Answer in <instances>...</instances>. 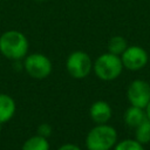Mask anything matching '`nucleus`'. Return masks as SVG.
I'll return each mask as SVG.
<instances>
[{
    "label": "nucleus",
    "mask_w": 150,
    "mask_h": 150,
    "mask_svg": "<svg viewBox=\"0 0 150 150\" xmlns=\"http://www.w3.org/2000/svg\"><path fill=\"white\" fill-rule=\"evenodd\" d=\"M135 131V139L142 144L150 143V120L146 117L141 124H138Z\"/></svg>",
    "instance_id": "f8f14e48"
},
{
    "label": "nucleus",
    "mask_w": 150,
    "mask_h": 150,
    "mask_svg": "<svg viewBox=\"0 0 150 150\" xmlns=\"http://www.w3.org/2000/svg\"><path fill=\"white\" fill-rule=\"evenodd\" d=\"M66 68L71 77L80 80L89 75L93 68V62L86 52L75 50L68 56L66 61Z\"/></svg>",
    "instance_id": "39448f33"
},
{
    "label": "nucleus",
    "mask_w": 150,
    "mask_h": 150,
    "mask_svg": "<svg viewBox=\"0 0 150 150\" xmlns=\"http://www.w3.org/2000/svg\"><path fill=\"white\" fill-rule=\"evenodd\" d=\"M114 150H144L143 144L136 139H123L115 144Z\"/></svg>",
    "instance_id": "4468645a"
},
{
    "label": "nucleus",
    "mask_w": 150,
    "mask_h": 150,
    "mask_svg": "<svg viewBox=\"0 0 150 150\" xmlns=\"http://www.w3.org/2000/svg\"><path fill=\"white\" fill-rule=\"evenodd\" d=\"M52 127L48 124V123H41L39 127H38V135L40 136H43L46 138H48L50 135H52Z\"/></svg>",
    "instance_id": "2eb2a0df"
},
{
    "label": "nucleus",
    "mask_w": 150,
    "mask_h": 150,
    "mask_svg": "<svg viewBox=\"0 0 150 150\" xmlns=\"http://www.w3.org/2000/svg\"><path fill=\"white\" fill-rule=\"evenodd\" d=\"M127 98L131 105L145 109L150 102V84L144 80H134L127 89Z\"/></svg>",
    "instance_id": "423d86ee"
},
{
    "label": "nucleus",
    "mask_w": 150,
    "mask_h": 150,
    "mask_svg": "<svg viewBox=\"0 0 150 150\" xmlns=\"http://www.w3.org/2000/svg\"><path fill=\"white\" fill-rule=\"evenodd\" d=\"M89 116L96 124H103L111 118L112 110L108 102L96 101L89 108Z\"/></svg>",
    "instance_id": "6e6552de"
},
{
    "label": "nucleus",
    "mask_w": 150,
    "mask_h": 150,
    "mask_svg": "<svg viewBox=\"0 0 150 150\" xmlns=\"http://www.w3.org/2000/svg\"><path fill=\"white\" fill-rule=\"evenodd\" d=\"M36 1H43V0H36Z\"/></svg>",
    "instance_id": "6ab92c4d"
},
{
    "label": "nucleus",
    "mask_w": 150,
    "mask_h": 150,
    "mask_svg": "<svg viewBox=\"0 0 150 150\" xmlns=\"http://www.w3.org/2000/svg\"><path fill=\"white\" fill-rule=\"evenodd\" d=\"M145 112H146V117L150 120V102H149L148 105L145 107Z\"/></svg>",
    "instance_id": "f3484780"
},
{
    "label": "nucleus",
    "mask_w": 150,
    "mask_h": 150,
    "mask_svg": "<svg viewBox=\"0 0 150 150\" xmlns=\"http://www.w3.org/2000/svg\"><path fill=\"white\" fill-rule=\"evenodd\" d=\"M127 41L122 36H112L110 40H109V43H108V50L109 53L111 54H115V55H122V53L127 49Z\"/></svg>",
    "instance_id": "ddd939ff"
},
{
    "label": "nucleus",
    "mask_w": 150,
    "mask_h": 150,
    "mask_svg": "<svg viewBox=\"0 0 150 150\" xmlns=\"http://www.w3.org/2000/svg\"><path fill=\"white\" fill-rule=\"evenodd\" d=\"M28 48L27 38L19 30H7L0 36V53L9 60L23 59L28 53Z\"/></svg>",
    "instance_id": "f257e3e1"
},
{
    "label": "nucleus",
    "mask_w": 150,
    "mask_h": 150,
    "mask_svg": "<svg viewBox=\"0 0 150 150\" xmlns=\"http://www.w3.org/2000/svg\"><path fill=\"white\" fill-rule=\"evenodd\" d=\"M23 68L30 77L36 80H42L50 75L53 66L50 60L45 54L33 53L25 56Z\"/></svg>",
    "instance_id": "20e7f679"
},
{
    "label": "nucleus",
    "mask_w": 150,
    "mask_h": 150,
    "mask_svg": "<svg viewBox=\"0 0 150 150\" xmlns=\"http://www.w3.org/2000/svg\"><path fill=\"white\" fill-rule=\"evenodd\" d=\"M22 150H49V142L46 137L35 135L25 141Z\"/></svg>",
    "instance_id": "9b49d317"
},
{
    "label": "nucleus",
    "mask_w": 150,
    "mask_h": 150,
    "mask_svg": "<svg viewBox=\"0 0 150 150\" xmlns=\"http://www.w3.org/2000/svg\"><path fill=\"white\" fill-rule=\"evenodd\" d=\"M57 150H82L79 145H75L73 143H66L63 145H61Z\"/></svg>",
    "instance_id": "dca6fc26"
},
{
    "label": "nucleus",
    "mask_w": 150,
    "mask_h": 150,
    "mask_svg": "<svg viewBox=\"0 0 150 150\" xmlns=\"http://www.w3.org/2000/svg\"><path fill=\"white\" fill-rule=\"evenodd\" d=\"M116 143L117 131L107 123L96 124L86 137V148L88 150H110Z\"/></svg>",
    "instance_id": "f03ea898"
},
{
    "label": "nucleus",
    "mask_w": 150,
    "mask_h": 150,
    "mask_svg": "<svg viewBox=\"0 0 150 150\" xmlns=\"http://www.w3.org/2000/svg\"><path fill=\"white\" fill-rule=\"evenodd\" d=\"M122 63L129 70H139L148 63V54L146 52L138 46L127 47V49L122 53Z\"/></svg>",
    "instance_id": "0eeeda50"
},
{
    "label": "nucleus",
    "mask_w": 150,
    "mask_h": 150,
    "mask_svg": "<svg viewBox=\"0 0 150 150\" xmlns=\"http://www.w3.org/2000/svg\"><path fill=\"white\" fill-rule=\"evenodd\" d=\"M16 110L15 101L7 94H0V123H6L14 116Z\"/></svg>",
    "instance_id": "1a4fd4ad"
},
{
    "label": "nucleus",
    "mask_w": 150,
    "mask_h": 150,
    "mask_svg": "<svg viewBox=\"0 0 150 150\" xmlns=\"http://www.w3.org/2000/svg\"><path fill=\"white\" fill-rule=\"evenodd\" d=\"M124 123L130 128H136L146 118V112L143 108L131 105L124 112Z\"/></svg>",
    "instance_id": "9d476101"
},
{
    "label": "nucleus",
    "mask_w": 150,
    "mask_h": 150,
    "mask_svg": "<svg viewBox=\"0 0 150 150\" xmlns=\"http://www.w3.org/2000/svg\"><path fill=\"white\" fill-rule=\"evenodd\" d=\"M95 75L103 81H112L117 79L123 69L122 60L118 55L104 53L100 55L93 64Z\"/></svg>",
    "instance_id": "7ed1b4c3"
},
{
    "label": "nucleus",
    "mask_w": 150,
    "mask_h": 150,
    "mask_svg": "<svg viewBox=\"0 0 150 150\" xmlns=\"http://www.w3.org/2000/svg\"><path fill=\"white\" fill-rule=\"evenodd\" d=\"M1 129H2V123H0V131H1Z\"/></svg>",
    "instance_id": "a211bd4d"
}]
</instances>
